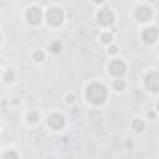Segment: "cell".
I'll return each instance as SVG.
<instances>
[{"label":"cell","instance_id":"e0dca14e","mask_svg":"<svg viewBox=\"0 0 159 159\" xmlns=\"http://www.w3.org/2000/svg\"><path fill=\"white\" fill-rule=\"evenodd\" d=\"M8 158H14V159H16L17 158V154L14 153V152H8V153H5L3 155V159H8Z\"/></svg>","mask_w":159,"mask_h":159},{"label":"cell","instance_id":"7a4b0ae2","mask_svg":"<svg viewBox=\"0 0 159 159\" xmlns=\"http://www.w3.org/2000/svg\"><path fill=\"white\" fill-rule=\"evenodd\" d=\"M46 20L50 25L58 26L64 21V13L57 8H52L46 13Z\"/></svg>","mask_w":159,"mask_h":159},{"label":"cell","instance_id":"ac0fdd59","mask_svg":"<svg viewBox=\"0 0 159 159\" xmlns=\"http://www.w3.org/2000/svg\"><path fill=\"white\" fill-rule=\"evenodd\" d=\"M117 51H118V47H117L116 45L109 46V48H108V52L111 54V55H114V54H117Z\"/></svg>","mask_w":159,"mask_h":159},{"label":"cell","instance_id":"9a60e30c","mask_svg":"<svg viewBox=\"0 0 159 159\" xmlns=\"http://www.w3.org/2000/svg\"><path fill=\"white\" fill-rule=\"evenodd\" d=\"M123 88H124V82L122 81V80H117V81L114 82V89L116 91H122Z\"/></svg>","mask_w":159,"mask_h":159},{"label":"cell","instance_id":"5b68a950","mask_svg":"<svg viewBox=\"0 0 159 159\" xmlns=\"http://www.w3.org/2000/svg\"><path fill=\"white\" fill-rule=\"evenodd\" d=\"M47 124L52 129H60L65 126V117L60 113H54L47 118Z\"/></svg>","mask_w":159,"mask_h":159},{"label":"cell","instance_id":"7c38bea8","mask_svg":"<svg viewBox=\"0 0 159 159\" xmlns=\"http://www.w3.org/2000/svg\"><path fill=\"white\" fill-rule=\"evenodd\" d=\"M37 119H39V114H37L36 112H30V113L27 114V121H29L30 123L37 122Z\"/></svg>","mask_w":159,"mask_h":159},{"label":"cell","instance_id":"9c48e42d","mask_svg":"<svg viewBox=\"0 0 159 159\" xmlns=\"http://www.w3.org/2000/svg\"><path fill=\"white\" fill-rule=\"evenodd\" d=\"M142 37H143V40L147 44L155 42V40L158 39V30H157V27H153V26L147 27L143 31V34H142Z\"/></svg>","mask_w":159,"mask_h":159},{"label":"cell","instance_id":"8992f818","mask_svg":"<svg viewBox=\"0 0 159 159\" xmlns=\"http://www.w3.org/2000/svg\"><path fill=\"white\" fill-rule=\"evenodd\" d=\"M97 20H98V23L101 25L108 26V25H111L114 21V15H113L112 11H109V10H107V9H103V10H101V11L98 13Z\"/></svg>","mask_w":159,"mask_h":159},{"label":"cell","instance_id":"5bb4252c","mask_svg":"<svg viewBox=\"0 0 159 159\" xmlns=\"http://www.w3.org/2000/svg\"><path fill=\"white\" fill-rule=\"evenodd\" d=\"M14 77H15L14 71H11V70H9V71L6 72V75H5V77H4V80H5L6 82H11L13 80H14Z\"/></svg>","mask_w":159,"mask_h":159},{"label":"cell","instance_id":"52a82bcc","mask_svg":"<svg viewBox=\"0 0 159 159\" xmlns=\"http://www.w3.org/2000/svg\"><path fill=\"white\" fill-rule=\"evenodd\" d=\"M108 70L109 72H111L112 75L114 76H121L126 72V65L121 61V60H114V61H112L111 64L108 65Z\"/></svg>","mask_w":159,"mask_h":159},{"label":"cell","instance_id":"4fadbf2b","mask_svg":"<svg viewBox=\"0 0 159 159\" xmlns=\"http://www.w3.org/2000/svg\"><path fill=\"white\" fill-rule=\"evenodd\" d=\"M61 44H60L58 41H56V42H54V44H51V47H50V48H51V51L52 52H60V51H61Z\"/></svg>","mask_w":159,"mask_h":159},{"label":"cell","instance_id":"d6986e66","mask_svg":"<svg viewBox=\"0 0 159 159\" xmlns=\"http://www.w3.org/2000/svg\"><path fill=\"white\" fill-rule=\"evenodd\" d=\"M73 99H75V96L73 95H67L66 96V101L67 102H73Z\"/></svg>","mask_w":159,"mask_h":159},{"label":"cell","instance_id":"6da1fadb","mask_svg":"<svg viewBox=\"0 0 159 159\" xmlns=\"http://www.w3.org/2000/svg\"><path fill=\"white\" fill-rule=\"evenodd\" d=\"M87 99L93 104H101L107 97V89L101 83H92L87 87L86 91Z\"/></svg>","mask_w":159,"mask_h":159},{"label":"cell","instance_id":"ba28073f","mask_svg":"<svg viewBox=\"0 0 159 159\" xmlns=\"http://www.w3.org/2000/svg\"><path fill=\"white\" fill-rule=\"evenodd\" d=\"M136 17H137L138 21H141V23L148 21V20L152 17V10H151V8H148V6H139L136 10Z\"/></svg>","mask_w":159,"mask_h":159},{"label":"cell","instance_id":"2e32d148","mask_svg":"<svg viewBox=\"0 0 159 159\" xmlns=\"http://www.w3.org/2000/svg\"><path fill=\"white\" fill-rule=\"evenodd\" d=\"M34 58L36 60V61H42V60L45 58V54L42 51H36L34 54Z\"/></svg>","mask_w":159,"mask_h":159},{"label":"cell","instance_id":"30bf717a","mask_svg":"<svg viewBox=\"0 0 159 159\" xmlns=\"http://www.w3.org/2000/svg\"><path fill=\"white\" fill-rule=\"evenodd\" d=\"M132 129H134L136 132H142L144 129V122L141 121V119H136L132 123Z\"/></svg>","mask_w":159,"mask_h":159},{"label":"cell","instance_id":"44dd1931","mask_svg":"<svg viewBox=\"0 0 159 159\" xmlns=\"http://www.w3.org/2000/svg\"><path fill=\"white\" fill-rule=\"evenodd\" d=\"M93 2H95V3H103L104 0H93Z\"/></svg>","mask_w":159,"mask_h":159},{"label":"cell","instance_id":"8fae6325","mask_svg":"<svg viewBox=\"0 0 159 159\" xmlns=\"http://www.w3.org/2000/svg\"><path fill=\"white\" fill-rule=\"evenodd\" d=\"M101 40H102L103 44H109V42L112 41V35L109 34V33H103L101 35Z\"/></svg>","mask_w":159,"mask_h":159},{"label":"cell","instance_id":"277c9868","mask_svg":"<svg viewBox=\"0 0 159 159\" xmlns=\"http://www.w3.org/2000/svg\"><path fill=\"white\" fill-rule=\"evenodd\" d=\"M26 19L29 24L31 25H39L41 23V10H40L37 6H33L27 10L26 13Z\"/></svg>","mask_w":159,"mask_h":159},{"label":"cell","instance_id":"3957f363","mask_svg":"<svg viewBox=\"0 0 159 159\" xmlns=\"http://www.w3.org/2000/svg\"><path fill=\"white\" fill-rule=\"evenodd\" d=\"M145 87L149 91L158 92L159 91V73L158 72H152L145 77Z\"/></svg>","mask_w":159,"mask_h":159},{"label":"cell","instance_id":"7402d4cb","mask_svg":"<svg viewBox=\"0 0 159 159\" xmlns=\"http://www.w3.org/2000/svg\"><path fill=\"white\" fill-rule=\"evenodd\" d=\"M157 108H158V109H159V102H158V104H157Z\"/></svg>","mask_w":159,"mask_h":159},{"label":"cell","instance_id":"ffe728a7","mask_svg":"<svg viewBox=\"0 0 159 159\" xmlns=\"http://www.w3.org/2000/svg\"><path fill=\"white\" fill-rule=\"evenodd\" d=\"M148 116L151 117V118H154V117H155V113H154V112H149V113H148Z\"/></svg>","mask_w":159,"mask_h":159}]
</instances>
